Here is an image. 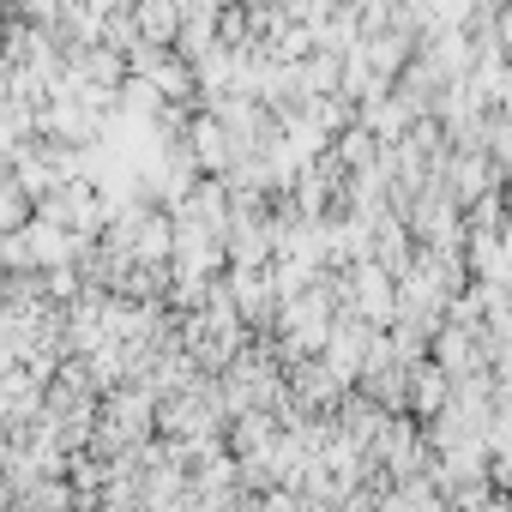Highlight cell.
Wrapping results in <instances>:
<instances>
[{
	"label": "cell",
	"mask_w": 512,
	"mask_h": 512,
	"mask_svg": "<svg viewBox=\"0 0 512 512\" xmlns=\"http://www.w3.org/2000/svg\"><path fill=\"white\" fill-rule=\"evenodd\" d=\"M151 416H157V404H151V398H145L133 380L97 398V422H103V428H109V434H115L127 452H133V446H145V440L157 434V428H151Z\"/></svg>",
	"instance_id": "cell-1"
},
{
	"label": "cell",
	"mask_w": 512,
	"mask_h": 512,
	"mask_svg": "<svg viewBox=\"0 0 512 512\" xmlns=\"http://www.w3.org/2000/svg\"><path fill=\"white\" fill-rule=\"evenodd\" d=\"M175 31H181V7H175V0L133 7V43H145V49H175Z\"/></svg>",
	"instance_id": "cell-2"
},
{
	"label": "cell",
	"mask_w": 512,
	"mask_h": 512,
	"mask_svg": "<svg viewBox=\"0 0 512 512\" xmlns=\"http://www.w3.org/2000/svg\"><path fill=\"white\" fill-rule=\"evenodd\" d=\"M31 223V199L19 193V181L7 175V181H0V241H7V235H19Z\"/></svg>",
	"instance_id": "cell-3"
},
{
	"label": "cell",
	"mask_w": 512,
	"mask_h": 512,
	"mask_svg": "<svg viewBox=\"0 0 512 512\" xmlns=\"http://www.w3.org/2000/svg\"><path fill=\"white\" fill-rule=\"evenodd\" d=\"M73 512H97V506H73Z\"/></svg>",
	"instance_id": "cell-4"
}]
</instances>
